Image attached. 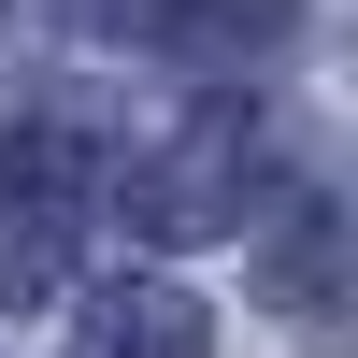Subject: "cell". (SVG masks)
Here are the masks:
<instances>
[{
    "label": "cell",
    "instance_id": "6da1fadb",
    "mask_svg": "<svg viewBox=\"0 0 358 358\" xmlns=\"http://www.w3.org/2000/svg\"><path fill=\"white\" fill-rule=\"evenodd\" d=\"M72 229H86V143L15 129V158H0V301H43L72 273Z\"/></svg>",
    "mask_w": 358,
    "mask_h": 358
},
{
    "label": "cell",
    "instance_id": "7a4b0ae2",
    "mask_svg": "<svg viewBox=\"0 0 358 358\" xmlns=\"http://www.w3.org/2000/svg\"><path fill=\"white\" fill-rule=\"evenodd\" d=\"M244 187H258V115H244V101H215L172 158H143V172H129L143 229H172V244H187V229H229V215H244Z\"/></svg>",
    "mask_w": 358,
    "mask_h": 358
},
{
    "label": "cell",
    "instance_id": "3957f363",
    "mask_svg": "<svg viewBox=\"0 0 358 358\" xmlns=\"http://www.w3.org/2000/svg\"><path fill=\"white\" fill-rule=\"evenodd\" d=\"M72 358H201V301H172V287H115V301L86 315Z\"/></svg>",
    "mask_w": 358,
    "mask_h": 358
},
{
    "label": "cell",
    "instance_id": "277c9868",
    "mask_svg": "<svg viewBox=\"0 0 358 358\" xmlns=\"http://www.w3.org/2000/svg\"><path fill=\"white\" fill-rule=\"evenodd\" d=\"M273 287H287V315H330V287H344V229H330V201H301V215L273 229Z\"/></svg>",
    "mask_w": 358,
    "mask_h": 358
},
{
    "label": "cell",
    "instance_id": "5b68a950",
    "mask_svg": "<svg viewBox=\"0 0 358 358\" xmlns=\"http://www.w3.org/2000/svg\"><path fill=\"white\" fill-rule=\"evenodd\" d=\"M72 15H86V29H172L187 0H72Z\"/></svg>",
    "mask_w": 358,
    "mask_h": 358
}]
</instances>
